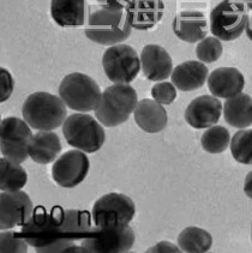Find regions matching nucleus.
I'll return each mask as SVG.
<instances>
[{"mask_svg": "<svg viewBox=\"0 0 252 253\" xmlns=\"http://www.w3.org/2000/svg\"><path fill=\"white\" fill-rule=\"evenodd\" d=\"M34 134L24 119L8 117L0 123V151L2 157L22 164L29 157Z\"/></svg>", "mask_w": 252, "mask_h": 253, "instance_id": "11", "label": "nucleus"}, {"mask_svg": "<svg viewBox=\"0 0 252 253\" xmlns=\"http://www.w3.org/2000/svg\"><path fill=\"white\" fill-rule=\"evenodd\" d=\"M244 192L249 198L252 199V170L249 171L244 181Z\"/></svg>", "mask_w": 252, "mask_h": 253, "instance_id": "34", "label": "nucleus"}, {"mask_svg": "<svg viewBox=\"0 0 252 253\" xmlns=\"http://www.w3.org/2000/svg\"><path fill=\"white\" fill-rule=\"evenodd\" d=\"M248 7L239 0H223L210 12V32L222 41H234L245 32Z\"/></svg>", "mask_w": 252, "mask_h": 253, "instance_id": "7", "label": "nucleus"}, {"mask_svg": "<svg viewBox=\"0 0 252 253\" xmlns=\"http://www.w3.org/2000/svg\"><path fill=\"white\" fill-rule=\"evenodd\" d=\"M28 182L27 171L18 162L1 157L0 160V190L2 192L21 191Z\"/></svg>", "mask_w": 252, "mask_h": 253, "instance_id": "24", "label": "nucleus"}, {"mask_svg": "<svg viewBox=\"0 0 252 253\" xmlns=\"http://www.w3.org/2000/svg\"><path fill=\"white\" fill-rule=\"evenodd\" d=\"M50 16L61 28H77L85 23V0H50Z\"/></svg>", "mask_w": 252, "mask_h": 253, "instance_id": "21", "label": "nucleus"}, {"mask_svg": "<svg viewBox=\"0 0 252 253\" xmlns=\"http://www.w3.org/2000/svg\"><path fill=\"white\" fill-rule=\"evenodd\" d=\"M223 112V106L214 95H201L189 103L185 109V120L196 130L216 125Z\"/></svg>", "mask_w": 252, "mask_h": 253, "instance_id": "14", "label": "nucleus"}, {"mask_svg": "<svg viewBox=\"0 0 252 253\" xmlns=\"http://www.w3.org/2000/svg\"><path fill=\"white\" fill-rule=\"evenodd\" d=\"M245 33L246 35H248V38L252 41V15L249 16V21H248V25H246Z\"/></svg>", "mask_w": 252, "mask_h": 253, "instance_id": "35", "label": "nucleus"}, {"mask_svg": "<svg viewBox=\"0 0 252 253\" xmlns=\"http://www.w3.org/2000/svg\"><path fill=\"white\" fill-rule=\"evenodd\" d=\"M208 21L200 11H183L172 22V30L179 40L196 43L207 38Z\"/></svg>", "mask_w": 252, "mask_h": 253, "instance_id": "18", "label": "nucleus"}, {"mask_svg": "<svg viewBox=\"0 0 252 253\" xmlns=\"http://www.w3.org/2000/svg\"><path fill=\"white\" fill-rule=\"evenodd\" d=\"M82 150H69L55 160L52 178L61 187L72 188L82 184L90 169L89 157Z\"/></svg>", "mask_w": 252, "mask_h": 253, "instance_id": "12", "label": "nucleus"}, {"mask_svg": "<svg viewBox=\"0 0 252 253\" xmlns=\"http://www.w3.org/2000/svg\"><path fill=\"white\" fill-rule=\"evenodd\" d=\"M131 27L124 11H111L106 8L96 10L86 22L85 36L89 40L102 46H116L127 40Z\"/></svg>", "mask_w": 252, "mask_h": 253, "instance_id": "4", "label": "nucleus"}, {"mask_svg": "<svg viewBox=\"0 0 252 253\" xmlns=\"http://www.w3.org/2000/svg\"><path fill=\"white\" fill-rule=\"evenodd\" d=\"M15 89V81L12 75L5 67H0V101L5 102L12 95Z\"/></svg>", "mask_w": 252, "mask_h": 253, "instance_id": "31", "label": "nucleus"}, {"mask_svg": "<svg viewBox=\"0 0 252 253\" xmlns=\"http://www.w3.org/2000/svg\"><path fill=\"white\" fill-rule=\"evenodd\" d=\"M178 246L181 252L204 253L212 246V237L200 227H187L178 235Z\"/></svg>", "mask_w": 252, "mask_h": 253, "instance_id": "25", "label": "nucleus"}, {"mask_svg": "<svg viewBox=\"0 0 252 253\" xmlns=\"http://www.w3.org/2000/svg\"><path fill=\"white\" fill-rule=\"evenodd\" d=\"M136 215V205L128 196L111 192L94 203L91 217L97 227H123L130 224Z\"/></svg>", "mask_w": 252, "mask_h": 253, "instance_id": "9", "label": "nucleus"}, {"mask_svg": "<svg viewBox=\"0 0 252 253\" xmlns=\"http://www.w3.org/2000/svg\"><path fill=\"white\" fill-rule=\"evenodd\" d=\"M22 115L28 125L38 131H53L67 118V109L60 96L46 91L33 92L22 107Z\"/></svg>", "mask_w": 252, "mask_h": 253, "instance_id": "2", "label": "nucleus"}, {"mask_svg": "<svg viewBox=\"0 0 252 253\" xmlns=\"http://www.w3.org/2000/svg\"><path fill=\"white\" fill-rule=\"evenodd\" d=\"M29 244L18 232H5L0 234V252L1 253H25Z\"/></svg>", "mask_w": 252, "mask_h": 253, "instance_id": "29", "label": "nucleus"}, {"mask_svg": "<svg viewBox=\"0 0 252 253\" xmlns=\"http://www.w3.org/2000/svg\"><path fill=\"white\" fill-rule=\"evenodd\" d=\"M223 53V47L220 39L216 36H207L198 42L196 47V55L198 60L204 64H211L217 61Z\"/></svg>", "mask_w": 252, "mask_h": 253, "instance_id": "28", "label": "nucleus"}, {"mask_svg": "<svg viewBox=\"0 0 252 253\" xmlns=\"http://www.w3.org/2000/svg\"><path fill=\"white\" fill-rule=\"evenodd\" d=\"M101 7L111 11H123L131 0H96Z\"/></svg>", "mask_w": 252, "mask_h": 253, "instance_id": "33", "label": "nucleus"}, {"mask_svg": "<svg viewBox=\"0 0 252 253\" xmlns=\"http://www.w3.org/2000/svg\"><path fill=\"white\" fill-rule=\"evenodd\" d=\"M61 153V142L53 131H39L34 134L29 148V157L39 165H48L58 159Z\"/></svg>", "mask_w": 252, "mask_h": 253, "instance_id": "22", "label": "nucleus"}, {"mask_svg": "<svg viewBox=\"0 0 252 253\" xmlns=\"http://www.w3.org/2000/svg\"><path fill=\"white\" fill-rule=\"evenodd\" d=\"M58 92L66 107L80 113L95 111L102 97L97 83L81 72L66 75L59 84Z\"/></svg>", "mask_w": 252, "mask_h": 253, "instance_id": "5", "label": "nucleus"}, {"mask_svg": "<svg viewBox=\"0 0 252 253\" xmlns=\"http://www.w3.org/2000/svg\"><path fill=\"white\" fill-rule=\"evenodd\" d=\"M133 118L137 126L147 133H159L164 131L168 123L165 107L149 98L138 101L133 111Z\"/></svg>", "mask_w": 252, "mask_h": 253, "instance_id": "19", "label": "nucleus"}, {"mask_svg": "<svg viewBox=\"0 0 252 253\" xmlns=\"http://www.w3.org/2000/svg\"><path fill=\"white\" fill-rule=\"evenodd\" d=\"M105 75L114 84H131L141 69V57L128 44L109 46L102 57Z\"/></svg>", "mask_w": 252, "mask_h": 253, "instance_id": "10", "label": "nucleus"}, {"mask_svg": "<svg viewBox=\"0 0 252 253\" xmlns=\"http://www.w3.org/2000/svg\"><path fill=\"white\" fill-rule=\"evenodd\" d=\"M145 252L148 253H178L181 252L180 247L175 246L174 244L168 243V241H161L156 245L149 247Z\"/></svg>", "mask_w": 252, "mask_h": 253, "instance_id": "32", "label": "nucleus"}, {"mask_svg": "<svg viewBox=\"0 0 252 253\" xmlns=\"http://www.w3.org/2000/svg\"><path fill=\"white\" fill-rule=\"evenodd\" d=\"M229 144H231V134L223 126H211L207 128L201 137V145L203 150L212 155L226 151Z\"/></svg>", "mask_w": 252, "mask_h": 253, "instance_id": "26", "label": "nucleus"}, {"mask_svg": "<svg viewBox=\"0 0 252 253\" xmlns=\"http://www.w3.org/2000/svg\"><path fill=\"white\" fill-rule=\"evenodd\" d=\"M126 18L136 30H150L162 19L165 4L162 0H131L125 8Z\"/></svg>", "mask_w": 252, "mask_h": 253, "instance_id": "15", "label": "nucleus"}, {"mask_svg": "<svg viewBox=\"0 0 252 253\" xmlns=\"http://www.w3.org/2000/svg\"><path fill=\"white\" fill-rule=\"evenodd\" d=\"M63 134L67 144L86 154L99 151L106 140L102 124L91 115L80 112L66 118Z\"/></svg>", "mask_w": 252, "mask_h": 253, "instance_id": "6", "label": "nucleus"}, {"mask_svg": "<svg viewBox=\"0 0 252 253\" xmlns=\"http://www.w3.org/2000/svg\"><path fill=\"white\" fill-rule=\"evenodd\" d=\"M136 235L130 224L123 227H91L81 241L85 252L124 253L134 245Z\"/></svg>", "mask_w": 252, "mask_h": 253, "instance_id": "8", "label": "nucleus"}, {"mask_svg": "<svg viewBox=\"0 0 252 253\" xmlns=\"http://www.w3.org/2000/svg\"><path fill=\"white\" fill-rule=\"evenodd\" d=\"M251 240H252V227H251Z\"/></svg>", "mask_w": 252, "mask_h": 253, "instance_id": "37", "label": "nucleus"}, {"mask_svg": "<svg viewBox=\"0 0 252 253\" xmlns=\"http://www.w3.org/2000/svg\"><path fill=\"white\" fill-rule=\"evenodd\" d=\"M141 69L145 78L153 82H162L172 75V58L162 46L147 44L141 52Z\"/></svg>", "mask_w": 252, "mask_h": 253, "instance_id": "16", "label": "nucleus"}, {"mask_svg": "<svg viewBox=\"0 0 252 253\" xmlns=\"http://www.w3.org/2000/svg\"><path fill=\"white\" fill-rule=\"evenodd\" d=\"M151 97L162 106L173 103L176 98V88L170 82H158L151 88Z\"/></svg>", "mask_w": 252, "mask_h": 253, "instance_id": "30", "label": "nucleus"}, {"mask_svg": "<svg viewBox=\"0 0 252 253\" xmlns=\"http://www.w3.org/2000/svg\"><path fill=\"white\" fill-rule=\"evenodd\" d=\"M91 220L86 210L38 207L18 233L36 252H85L76 243L82 241L91 229Z\"/></svg>", "mask_w": 252, "mask_h": 253, "instance_id": "1", "label": "nucleus"}, {"mask_svg": "<svg viewBox=\"0 0 252 253\" xmlns=\"http://www.w3.org/2000/svg\"><path fill=\"white\" fill-rule=\"evenodd\" d=\"M239 1L244 2L248 10H252V0H239Z\"/></svg>", "mask_w": 252, "mask_h": 253, "instance_id": "36", "label": "nucleus"}, {"mask_svg": "<svg viewBox=\"0 0 252 253\" xmlns=\"http://www.w3.org/2000/svg\"><path fill=\"white\" fill-rule=\"evenodd\" d=\"M223 118L229 126L235 128H248L252 125V97L248 94L227 98L223 105Z\"/></svg>", "mask_w": 252, "mask_h": 253, "instance_id": "23", "label": "nucleus"}, {"mask_svg": "<svg viewBox=\"0 0 252 253\" xmlns=\"http://www.w3.org/2000/svg\"><path fill=\"white\" fill-rule=\"evenodd\" d=\"M33 202L23 191L2 192L0 195V229L22 227L32 218Z\"/></svg>", "mask_w": 252, "mask_h": 253, "instance_id": "13", "label": "nucleus"}, {"mask_svg": "<svg viewBox=\"0 0 252 253\" xmlns=\"http://www.w3.org/2000/svg\"><path fill=\"white\" fill-rule=\"evenodd\" d=\"M137 103V91L130 84H113L102 92L95 117L103 126L117 127L127 122Z\"/></svg>", "mask_w": 252, "mask_h": 253, "instance_id": "3", "label": "nucleus"}, {"mask_svg": "<svg viewBox=\"0 0 252 253\" xmlns=\"http://www.w3.org/2000/svg\"><path fill=\"white\" fill-rule=\"evenodd\" d=\"M229 148L235 161L245 166L252 165V130L242 128L235 132Z\"/></svg>", "mask_w": 252, "mask_h": 253, "instance_id": "27", "label": "nucleus"}, {"mask_svg": "<svg viewBox=\"0 0 252 253\" xmlns=\"http://www.w3.org/2000/svg\"><path fill=\"white\" fill-rule=\"evenodd\" d=\"M209 77L208 67L200 60H189L173 69L170 80L180 91H193L202 88Z\"/></svg>", "mask_w": 252, "mask_h": 253, "instance_id": "20", "label": "nucleus"}, {"mask_svg": "<svg viewBox=\"0 0 252 253\" xmlns=\"http://www.w3.org/2000/svg\"><path fill=\"white\" fill-rule=\"evenodd\" d=\"M207 83L211 95L227 100L242 94L245 78L235 67H218L209 75Z\"/></svg>", "mask_w": 252, "mask_h": 253, "instance_id": "17", "label": "nucleus"}]
</instances>
